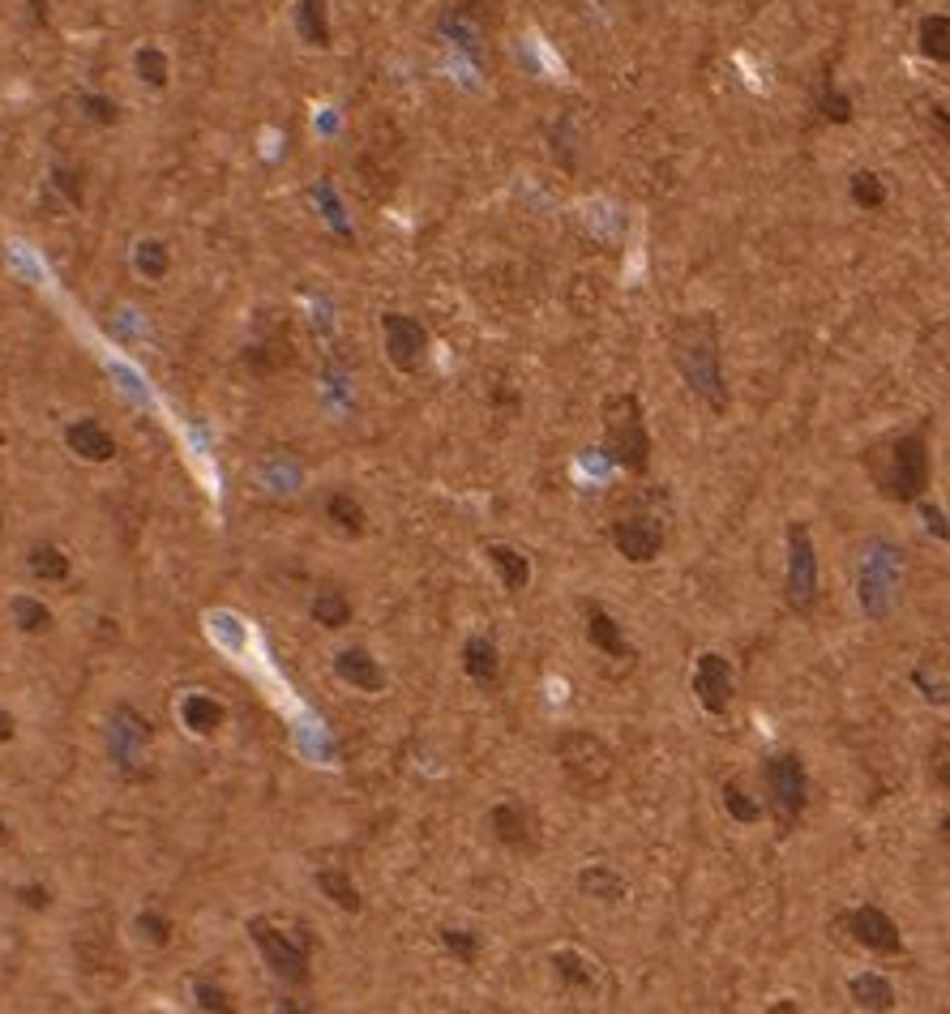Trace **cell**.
Returning <instances> with one entry per match:
<instances>
[{"label": "cell", "mask_w": 950, "mask_h": 1014, "mask_svg": "<svg viewBox=\"0 0 950 1014\" xmlns=\"http://www.w3.org/2000/svg\"><path fill=\"white\" fill-rule=\"evenodd\" d=\"M668 356L677 364L689 394L711 416H723L732 394H728V377H723L720 317L716 313H681L668 330Z\"/></svg>", "instance_id": "obj_1"}, {"label": "cell", "mask_w": 950, "mask_h": 1014, "mask_svg": "<svg viewBox=\"0 0 950 1014\" xmlns=\"http://www.w3.org/2000/svg\"><path fill=\"white\" fill-rule=\"evenodd\" d=\"M865 471L886 501H899V505L920 501L929 492V480H933L925 432H904V437H890L883 446L865 450Z\"/></svg>", "instance_id": "obj_2"}, {"label": "cell", "mask_w": 950, "mask_h": 1014, "mask_svg": "<svg viewBox=\"0 0 950 1014\" xmlns=\"http://www.w3.org/2000/svg\"><path fill=\"white\" fill-rule=\"evenodd\" d=\"M604 420V454L613 467H622L625 475H647L651 471V432H647V416H643V398L634 390L608 394L599 407Z\"/></svg>", "instance_id": "obj_3"}, {"label": "cell", "mask_w": 950, "mask_h": 1014, "mask_svg": "<svg viewBox=\"0 0 950 1014\" xmlns=\"http://www.w3.org/2000/svg\"><path fill=\"white\" fill-rule=\"evenodd\" d=\"M249 938H253V947L262 950L265 968L279 976V981L288 984H309L313 981V933H309V924L304 920H295V933H288L279 920L270 917H253L249 924Z\"/></svg>", "instance_id": "obj_4"}, {"label": "cell", "mask_w": 950, "mask_h": 1014, "mask_svg": "<svg viewBox=\"0 0 950 1014\" xmlns=\"http://www.w3.org/2000/svg\"><path fill=\"white\" fill-rule=\"evenodd\" d=\"M762 780H766V805L775 814V826L780 835H792L805 809H810V771H805V757L796 750H784V753H771L762 762Z\"/></svg>", "instance_id": "obj_5"}, {"label": "cell", "mask_w": 950, "mask_h": 1014, "mask_svg": "<svg viewBox=\"0 0 950 1014\" xmlns=\"http://www.w3.org/2000/svg\"><path fill=\"white\" fill-rule=\"evenodd\" d=\"M865 561H860V578H856V599L860 613L869 621H886L899 595V574H904V548L890 540H869L865 544Z\"/></svg>", "instance_id": "obj_6"}, {"label": "cell", "mask_w": 950, "mask_h": 1014, "mask_svg": "<svg viewBox=\"0 0 950 1014\" xmlns=\"http://www.w3.org/2000/svg\"><path fill=\"white\" fill-rule=\"evenodd\" d=\"M668 514L659 510V492L634 501L625 514L613 519V548L629 561V565H651L668 540Z\"/></svg>", "instance_id": "obj_7"}, {"label": "cell", "mask_w": 950, "mask_h": 1014, "mask_svg": "<svg viewBox=\"0 0 950 1014\" xmlns=\"http://www.w3.org/2000/svg\"><path fill=\"white\" fill-rule=\"evenodd\" d=\"M787 540V569H784V599L796 617H810L818 608V553L810 523L792 519L784 531Z\"/></svg>", "instance_id": "obj_8"}, {"label": "cell", "mask_w": 950, "mask_h": 1014, "mask_svg": "<svg viewBox=\"0 0 950 1014\" xmlns=\"http://www.w3.org/2000/svg\"><path fill=\"white\" fill-rule=\"evenodd\" d=\"M557 762L565 771V780L578 787V792H595L613 780V766L617 757L613 750L595 736V732H583V728H570L557 736Z\"/></svg>", "instance_id": "obj_9"}, {"label": "cell", "mask_w": 950, "mask_h": 1014, "mask_svg": "<svg viewBox=\"0 0 950 1014\" xmlns=\"http://www.w3.org/2000/svg\"><path fill=\"white\" fill-rule=\"evenodd\" d=\"M382 338H386V360L394 373L416 377L428 360V330L407 317V313H382Z\"/></svg>", "instance_id": "obj_10"}, {"label": "cell", "mask_w": 950, "mask_h": 1014, "mask_svg": "<svg viewBox=\"0 0 950 1014\" xmlns=\"http://www.w3.org/2000/svg\"><path fill=\"white\" fill-rule=\"evenodd\" d=\"M689 689H693V698H698V707H702L707 715L723 720V715H728V707H732V693H737V677H732L728 655H720V651L698 655V659H693Z\"/></svg>", "instance_id": "obj_11"}, {"label": "cell", "mask_w": 950, "mask_h": 1014, "mask_svg": "<svg viewBox=\"0 0 950 1014\" xmlns=\"http://www.w3.org/2000/svg\"><path fill=\"white\" fill-rule=\"evenodd\" d=\"M583 634H587V647L613 663H622L625 672L638 663V647L625 638V625L604 608V604H583Z\"/></svg>", "instance_id": "obj_12"}, {"label": "cell", "mask_w": 950, "mask_h": 1014, "mask_svg": "<svg viewBox=\"0 0 950 1014\" xmlns=\"http://www.w3.org/2000/svg\"><path fill=\"white\" fill-rule=\"evenodd\" d=\"M844 929L856 947L874 950V954H904V933L899 924L886 917L878 903H856L844 912Z\"/></svg>", "instance_id": "obj_13"}, {"label": "cell", "mask_w": 950, "mask_h": 1014, "mask_svg": "<svg viewBox=\"0 0 950 1014\" xmlns=\"http://www.w3.org/2000/svg\"><path fill=\"white\" fill-rule=\"evenodd\" d=\"M334 677L356 693H382L386 689V668L373 659L368 647H343L334 655Z\"/></svg>", "instance_id": "obj_14"}, {"label": "cell", "mask_w": 950, "mask_h": 1014, "mask_svg": "<svg viewBox=\"0 0 950 1014\" xmlns=\"http://www.w3.org/2000/svg\"><path fill=\"white\" fill-rule=\"evenodd\" d=\"M244 364H249V373H258V377H274V373H283V368H292L295 347H292V338H288V330H270V334H262L258 343H249Z\"/></svg>", "instance_id": "obj_15"}, {"label": "cell", "mask_w": 950, "mask_h": 1014, "mask_svg": "<svg viewBox=\"0 0 950 1014\" xmlns=\"http://www.w3.org/2000/svg\"><path fill=\"white\" fill-rule=\"evenodd\" d=\"M489 830L501 848H531V814L523 801H497L489 809Z\"/></svg>", "instance_id": "obj_16"}, {"label": "cell", "mask_w": 950, "mask_h": 1014, "mask_svg": "<svg viewBox=\"0 0 950 1014\" xmlns=\"http://www.w3.org/2000/svg\"><path fill=\"white\" fill-rule=\"evenodd\" d=\"M65 446L86 462H112L116 459V437L98 420H73L65 428Z\"/></svg>", "instance_id": "obj_17"}, {"label": "cell", "mask_w": 950, "mask_h": 1014, "mask_svg": "<svg viewBox=\"0 0 950 1014\" xmlns=\"http://www.w3.org/2000/svg\"><path fill=\"white\" fill-rule=\"evenodd\" d=\"M462 672L476 681V686H492L497 677H501V647H497V638L492 634H471L467 642H462Z\"/></svg>", "instance_id": "obj_18"}, {"label": "cell", "mask_w": 950, "mask_h": 1014, "mask_svg": "<svg viewBox=\"0 0 950 1014\" xmlns=\"http://www.w3.org/2000/svg\"><path fill=\"white\" fill-rule=\"evenodd\" d=\"M484 556H489L492 569L501 574V587L510 590V595H523V590L531 587V556H526L523 548L492 540V544H484Z\"/></svg>", "instance_id": "obj_19"}, {"label": "cell", "mask_w": 950, "mask_h": 1014, "mask_svg": "<svg viewBox=\"0 0 950 1014\" xmlns=\"http://www.w3.org/2000/svg\"><path fill=\"white\" fill-rule=\"evenodd\" d=\"M437 27H441V34H446V39H455L462 52H471V56H484V18H480L476 9H467V4H459V9H455V4H450V9L441 13V22H437Z\"/></svg>", "instance_id": "obj_20"}, {"label": "cell", "mask_w": 950, "mask_h": 1014, "mask_svg": "<svg viewBox=\"0 0 950 1014\" xmlns=\"http://www.w3.org/2000/svg\"><path fill=\"white\" fill-rule=\"evenodd\" d=\"M574 882H578V895H583V899L608 903V908L622 903L625 895H629V886H625V878L613 869V865H583Z\"/></svg>", "instance_id": "obj_21"}, {"label": "cell", "mask_w": 950, "mask_h": 1014, "mask_svg": "<svg viewBox=\"0 0 950 1014\" xmlns=\"http://www.w3.org/2000/svg\"><path fill=\"white\" fill-rule=\"evenodd\" d=\"M295 34H300V43H309V48H317V52L334 48L326 0H295Z\"/></svg>", "instance_id": "obj_22"}, {"label": "cell", "mask_w": 950, "mask_h": 1014, "mask_svg": "<svg viewBox=\"0 0 950 1014\" xmlns=\"http://www.w3.org/2000/svg\"><path fill=\"white\" fill-rule=\"evenodd\" d=\"M848 997H853L856 1011H874V1014H886L895 1011V984L886 981L883 972H856L848 981Z\"/></svg>", "instance_id": "obj_23"}, {"label": "cell", "mask_w": 950, "mask_h": 1014, "mask_svg": "<svg viewBox=\"0 0 950 1014\" xmlns=\"http://www.w3.org/2000/svg\"><path fill=\"white\" fill-rule=\"evenodd\" d=\"M313 882H317V890L326 895V899L334 903V908H338V912H352V917H356V912H364L361 886L352 882V874H347V869H338V865H326V869H317V878H313Z\"/></svg>", "instance_id": "obj_24"}, {"label": "cell", "mask_w": 950, "mask_h": 1014, "mask_svg": "<svg viewBox=\"0 0 950 1014\" xmlns=\"http://www.w3.org/2000/svg\"><path fill=\"white\" fill-rule=\"evenodd\" d=\"M180 720H185V728H189L194 736H215V732L223 728V720H228V707L215 702L210 693H189V698L180 702Z\"/></svg>", "instance_id": "obj_25"}, {"label": "cell", "mask_w": 950, "mask_h": 1014, "mask_svg": "<svg viewBox=\"0 0 950 1014\" xmlns=\"http://www.w3.org/2000/svg\"><path fill=\"white\" fill-rule=\"evenodd\" d=\"M549 963H553V972H557V981L565 989H595V981H599V963L587 959L583 950L561 947L549 954Z\"/></svg>", "instance_id": "obj_26"}, {"label": "cell", "mask_w": 950, "mask_h": 1014, "mask_svg": "<svg viewBox=\"0 0 950 1014\" xmlns=\"http://www.w3.org/2000/svg\"><path fill=\"white\" fill-rule=\"evenodd\" d=\"M326 523L338 531V535H347V540H361V535H368V514H364V505L352 496V492H330L326 496Z\"/></svg>", "instance_id": "obj_27"}, {"label": "cell", "mask_w": 950, "mask_h": 1014, "mask_svg": "<svg viewBox=\"0 0 950 1014\" xmlns=\"http://www.w3.org/2000/svg\"><path fill=\"white\" fill-rule=\"evenodd\" d=\"M917 43L929 61L950 65V18L947 13H925L917 27Z\"/></svg>", "instance_id": "obj_28"}, {"label": "cell", "mask_w": 950, "mask_h": 1014, "mask_svg": "<svg viewBox=\"0 0 950 1014\" xmlns=\"http://www.w3.org/2000/svg\"><path fill=\"white\" fill-rule=\"evenodd\" d=\"M309 613H313V621L322 625V629H343V625H352V599L338 587H322L313 595Z\"/></svg>", "instance_id": "obj_29"}, {"label": "cell", "mask_w": 950, "mask_h": 1014, "mask_svg": "<svg viewBox=\"0 0 950 1014\" xmlns=\"http://www.w3.org/2000/svg\"><path fill=\"white\" fill-rule=\"evenodd\" d=\"M723 809H728V818L741 822V826H754V822H762V801H754L750 792H745V784L741 780H723Z\"/></svg>", "instance_id": "obj_30"}, {"label": "cell", "mask_w": 950, "mask_h": 1014, "mask_svg": "<svg viewBox=\"0 0 950 1014\" xmlns=\"http://www.w3.org/2000/svg\"><path fill=\"white\" fill-rule=\"evenodd\" d=\"M27 565H31L34 578H43V583H65L69 578V556L56 548V544H34L31 556H27Z\"/></svg>", "instance_id": "obj_31"}, {"label": "cell", "mask_w": 950, "mask_h": 1014, "mask_svg": "<svg viewBox=\"0 0 950 1014\" xmlns=\"http://www.w3.org/2000/svg\"><path fill=\"white\" fill-rule=\"evenodd\" d=\"M133 265H137V274H142V279L159 283L167 270H171V253H167L164 240H142V244L133 249Z\"/></svg>", "instance_id": "obj_32"}, {"label": "cell", "mask_w": 950, "mask_h": 1014, "mask_svg": "<svg viewBox=\"0 0 950 1014\" xmlns=\"http://www.w3.org/2000/svg\"><path fill=\"white\" fill-rule=\"evenodd\" d=\"M437 942H441L446 954H455L459 963H476V959H480V933H476V929L441 924V929H437Z\"/></svg>", "instance_id": "obj_33"}, {"label": "cell", "mask_w": 950, "mask_h": 1014, "mask_svg": "<svg viewBox=\"0 0 950 1014\" xmlns=\"http://www.w3.org/2000/svg\"><path fill=\"white\" fill-rule=\"evenodd\" d=\"M848 194H853V201L860 206V210H883L886 206V180L878 176V171H856L853 180H848Z\"/></svg>", "instance_id": "obj_34"}, {"label": "cell", "mask_w": 950, "mask_h": 1014, "mask_svg": "<svg viewBox=\"0 0 950 1014\" xmlns=\"http://www.w3.org/2000/svg\"><path fill=\"white\" fill-rule=\"evenodd\" d=\"M13 621H18L22 634H48L52 629V608L39 604L34 595H18L13 599Z\"/></svg>", "instance_id": "obj_35"}, {"label": "cell", "mask_w": 950, "mask_h": 1014, "mask_svg": "<svg viewBox=\"0 0 950 1014\" xmlns=\"http://www.w3.org/2000/svg\"><path fill=\"white\" fill-rule=\"evenodd\" d=\"M133 69H137V77H142L146 86H155V91H164L167 77H171V65H167L164 48H137Z\"/></svg>", "instance_id": "obj_36"}, {"label": "cell", "mask_w": 950, "mask_h": 1014, "mask_svg": "<svg viewBox=\"0 0 950 1014\" xmlns=\"http://www.w3.org/2000/svg\"><path fill=\"white\" fill-rule=\"evenodd\" d=\"M818 112L831 121V125H853V116H856V103L839 86H826L822 91V98H818Z\"/></svg>", "instance_id": "obj_37"}, {"label": "cell", "mask_w": 950, "mask_h": 1014, "mask_svg": "<svg viewBox=\"0 0 950 1014\" xmlns=\"http://www.w3.org/2000/svg\"><path fill=\"white\" fill-rule=\"evenodd\" d=\"M313 197L322 201V210H326V223H330L334 231H338V240L356 244V231L347 228V219H343V206H338V197H334V185H330V180H322V185H317V194H313Z\"/></svg>", "instance_id": "obj_38"}, {"label": "cell", "mask_w": 950, "mask_h": 1014, "mask_svg": "<svg viewBox=\"0 0 950 1014\" xmlns=\"http://www.w3.org/2000/svg\"><path fill=\"white\" fill-rule=\"evenodd\" d=\"M194 1002L197 1011H215V1014H231L236 1006H231L228 989H219V984L210 981H194Z\"/></svg>", "instance_id": "obj_39"}, {"label": "cell", "mask_w": 950, "mask_h": 1014, "mask_svg": "<svg viewBox=\"0 0 950 1014\" xmlns=\"http://www.w3.org/2000/svg\"><path fill=\"white\" fill-rule=\"evenodd\" d=\"M133 929H137L150 947H167V942H171V920L159 917V912H142V917L133 920Z\"/></svg>", "instance_id": "obj_40"}, {"label": "cell", "mask_w": 950, "mask_h": 1014, "mask_svg": "<svg viewBox=\"0 0 950 1014\" xmlns=\"http://www.w3.org/2000/svg\"><path fill=\"white\" fill-rule=\"evenodd\" d=\"M82 112H86L95 125H116V121H121V103L107 95H82Z\"/></svg>", "instance_id": "obj_41"}, {"label": "cell", "mask_w": 950, "mask_h": 1014, "mask_svg": "<svg viewBox=\"0 0 950 1014\" xmlns=\"http://www.w3.org/2000/svg\"><path fill=\"white\" fill-rule=\"evenodd\" d=\"M52 176H56V189L69 197V206H82V176L69 171V167H56Z\"/></svg>", "instance_id": "obj_42"}, {"label": "cell", "mask_w": 950, "mask_h": 1014, "mask_svg": "<svg viewBox=\"0 0 950 1014\" xmlns=\"http://www.w3.org/2000/svg\"><path fill=\"white\" fill-rule=\"evenodd\" d=\"M920 514H925V526H929V531L947 544L950 531H947V514H942V505H933V501H925V496H920Z\"/></svg>", "instance_id": "obj_43"}, {"label": "cell", "mask_w": 950, "mask_h": 1014, "mask_svg": "<svg viewBox=\"0 0 950 1014\" xmlns=\"http://www.w3.org/2000/svg\"><path fill=\"white\" fill-rule=\"evenodd\" d=\"M912 686L925 689V702H933V707H947V693H942V686H929V677H925V672H912Z\"/></svg>", "instance_id": "obj_44"}, {"label": "cell", "mask_w": 950, "mask_h": 1014, "mask_svg": "<svg viewBox=\"0 0 950 1014\" xmlns=\"http://www.w3.org/2000/svg\"><path fill=\"white\" fill-rule=\"evenodd\" d=\"M18 899H22L27 908H48V903H52V895H48L43 886H22V890H18Z\"/></svg>", "instance_id": "obj_45"}, {"label": "cell", "mask_w": 950, "mask_h": 1014, "mask_svg": "<svg viewBox=\"0 0 950 1014\" xmlns=\"http://www.w3.org/2000/svg\"><path fill=\"white\" fill-rule=\"evenodd\" d=\"M947 750H950V745H947V736H942V741H938V750H933V771H938V787H942V792H947V784H950V775H947Z\"/></svg>", "instance_id": "obj_46"}, {"label": "cell", "mask_w": 950, "mask_h": 1014, "mask_svg": "<svg viewBox=\"0 0 950 1014\" xmlns=\"http://www.w3.org/2000/svg\"><path fill=\"white\" fill-rule=\"evenodd\" d=\"M13 728H18V723H13V715L0 707V745H4V741H13Z\"/></svg>", "instance_id": "obj_47"}, {"label": "cell", "mask_w": 950, "mask_h": 1014, "mask_svg": "<svg viewBox=\"0 0 950 1014\" xmlns=\"http://www.w3.org/2000/svg\"><path fill=\"white\" fill-rule=\"evenodd\" d=\"M771 1014H796V1002H787L784 997V1002H775V1006H771Z\"/></svg>", "instance_id": "obj_48"}, {"label": "cell", "mask_w": 950, "mask_h": 1014, "mask_svg": "<svg viewBox=\"0 0 950 1014\" xmlns=\"http://www.w3.org/2000/svg\"><path fill=\"white\" fill-rule=\"evenodd\" d=\"M4 839H9V826H4V818H0V844H4Z\"/></svg>", "instance_id": "obj_49"}, {"label": "cell", "mask_w": 950, "mask_h": 1014, "mask_svg": "<svg viewBox=\"0 0 950 1014\" xmlns=\"http://www.w3.org/2000/svg\"><path fill=\"white\" fill-rule=\"evenodd\" d=\"M0 446H4V428H0Z\"/></svg>", "instance_id": "obj_50"}]
</instances>
